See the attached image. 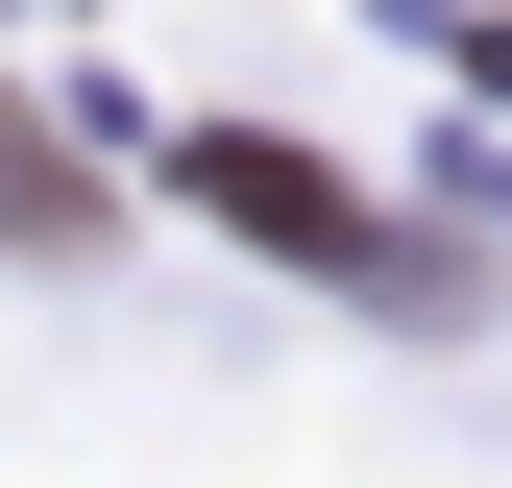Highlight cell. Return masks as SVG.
<instances>
[{"mask_svg":"<svg viewBox=\"0 0 512 488\" xmlns=\"http://www.w3.org/2000/svg\"><path fill=\"white\" fill-rule=\"evenodd\" d=\"M0 220H25V244H74V220H98V171H74V147H49V122H25V98H0Z\"/></svg>","mask_w":512,"mask_h":488,"instance_id":"cell-2","label":"cell"},{"mask_svg":"<svg viewBox=\"0 0 512 488\" xmlns=\"http://www.w3.org/2000/svg\"><path fill=\"white\" fill-rule=\"evenodd\" d=\"M196 220H244L269 269H391V220H366L317 147H269V122H196Z\"/></svg>","mask_w":512,"mask_h":488,"instance_id":"cell-1","label":"cell"}]
</instances>
